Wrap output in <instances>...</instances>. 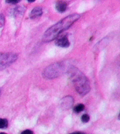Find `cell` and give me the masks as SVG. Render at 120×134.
Segmentation results:
<instances>
[{
  "label": "cell",
  "instance_id": "obj_1",
  "mask_svg": "<svg viewBox=\"0 0 120 134\" xmlns=\"http://www.w3.org/2000/svg\"><path fill=\"white\" fill-rule=\"evenodd\" d=\"M80 17V15L74 14L66 16L63 20L59 21L56 24L50 27L45 32L43 36V41L48 42L56 39L62 32L69 29Z\"/></svg>",
  "mask_w": 120,
  "mask_h": 134
},
{
  "label": "cell",
  "instance_id": "obj_2",
  "mask_svg": "<svg viewBox=\"0 0 120 134\" xmlns=\"http://www.w3.org/2000/svg\"><path fill=\"white\" fill-rule=\"evenodd\" d=\"M68 73L73 83L76 90L81 96H85L90 91V82L82 72L73 66L69 67Z\"/></svg>",
  "mask_w": 120,
  "mask_h": 134
},
{
  "label": "cell",
  "instance_id": "obj_3",
  "mask_svg": "<svg viewBox=\"0 0 120 134\" xmlns=\"http://www.w3.org/2000/svg\"><path fill=\"white\" fill-rule=\"evenodd\" d=\"M68 68L64 62L55 63L48 66L43 72V76L46 79H54L62 75L65 71H68Z\"/></svg>",
  "mask_w": 120,
  "mask_h": 134
},
{
  "label": "cell",
  "instance_id": "obj_4",
  "mask_svg": "<svg viewBox=\"0 0 120 134\" xmlns=\"http://www.w3.org/2000/svg\"><path fill=\"white\" fill-rule=\"evenodd\" d=\"M18 59V55L13 52L0 53V71L7 68Z\"/></svg>",
  "mask_w": 120,
  "mask_h": 134
},
{
  "label": "cell",
  "instance_id": "obj_5",
  "mask_svg": "<svg viewBox=\"0 0 120 134\" xmlns=\"http://www.w3.org/2000/svg\"><path fill=\"white\" fill-rule=\"evenodd\" d=\"M55 44L62 48H68L70 46V42L66 36H62L56 40Z\"/></svg>",
  "mask_w": 120,
  "mask_h": 134
},
{
  "label": "cell",
  "instance_id": "obj_6",
  "mask_svg": "<svg viewBox=\"0 0 120 134\" xmlns=\"http://www.w3.org/2000/svg\"><path fill=\"white\" fill-rule=\"evenodd\" d=\"M74 99L73 98L70 96L66 97L62 99L61 106L64 109H68L70 108L73 104Z\"/></svg>",
  "mask_w": 120,
  "mask_h": 134
},
{
  "label": "cell",
  "instance_id": "obj_7",
  "mask_svg": "<svg viewBox=\"0 0 120 134\" xmlns=\"http://www.w3.org/2000/svg\"><path fill=\"white\" fill-rule=\"evenodd\" d=\"M42 13L43 11L42 8H40L39 7H35V8L32 9V11L31 12L30 18L31 19L37 18L41 16L42 15Z\"/></svg>",
  "mask_w": 120,
  "mask_h": 134
},
{
  "label": "cell",
  "instance_id": "obj_8",
  "mask_svg": "<svg viewBox=\"0 0 120 134\" xmlns=\"http://www.w3.org/2000/svg\"><path fill=\"white\" fill-rule=\"evenodd\" d=\"M67 7H68L67 3L63 1L57 2L56 4V9H57V11L61 13H64V12L66 11Z\"/></svg>",
  "mask_w": 120,
  "mask_h": 134
},
{
  "label": "cell",
  "instance_id": "obj_9",
  "mask_svg": "<svg viewBox=\"0 0 120 134\" xmlns=\"http://www.w3.org/2000/svg\"><path fill=\"white\" fill-rule=\"evenodd\" d=\"M24 12H25V8L22 7H18L15 8L14 11V15L15 17H18L19 16L22 15Z\"/></svg>",
  "mask_w": 120,
  "mask_h": 134
},
{
  "label": "cell",
  "instance_id": "obj_10",
  "mask_svg": "<svg viewBox=\"0 0 120 134\" xmlns=\"http://www.w3.org/2000/svg\"><path fill=\"white\" fill-rule=\"evenodd\" d=\"M85 109V105L82 104H79L78 105H76V106L74 107L73 111L74 112H76V113H80V112L84 111Z\"/></svg>",
  "mask_w": 120,
  "mask_h": 134
},
{
  "label": "cell",
  "instance_id": "obj_11",
  "mask_svg": "<svg viewBox=\"0 0 120 134\" xmlns=\"http://www.w3.org/2000/svg\"><path fill=\"white\" fill-rule=\"evenodd\" d=\"M8 126V121L7 119L0 118V129H5Z\"/></svg>",
  "mask_w": 120,
  "mask_h": 134
},
{
  "label": "cell",
  "instance_id": "obj_12",
  "mask_svg": "<svg viewBox=\"0 0 120 134\" xmlns=\"http://www.w3.org/2000/svg\"><path fill=\"white\" fill-rule=\"evenodd\" d=\"M81 119L83 123H87L90 120V116L88 114H84L81 116Z\"/></svg>",
  "mask_w": 120,
  "mask_h": 134
},
{
  "label": "cell",
  "instance_id": "obj_13",
  "mask_svg": "<svg viewBox=\"0 0 120 134\" xmlns=\"http://www.w3.org/2000/svg\"><path fill=\"white\" fill-rule=\"evenodd\" d=\"M5 24V17L2 14H0V28L3 27Z\"/></svg>",
  "mask_w": 120,
  "mask_h": 134
},
{
  "label": "cell",
  "instance_id": "obj_14",
  "mask_svg": "<svg viewBox=\"0 0 120 134\" xmlns=\"http://www.w3.org/2000/svg\"><path fill=\"white\" fill-rule=\"evenodd\" d=\"M21 134H33V131H32L31 130H26L23 131Z\"/></svg>",
  "mask_w": 120,
  "mask_h": 134
},
{
  "label": "cell",
  "instance_id": "obj_15",
  "mask_svg": "<svg viewBox=\"0 0 120 134\" xmlns=\"http://www.w3.org/2000/svg\"><path fill=\"white\" fill-rule=\"evenodd\" d=\"M20 1V0H15V1H6L5 2L7 3H9V4H18L19 2Z\"/></svg>",
  "mask_w": 120,
  "mask_h": 134
},
{
  "label": "cell",
  "instance_id": "obj_16",
  "mask_svg": "<svg viewBox=\"0 0 120 134\" xmlns=\"http://www.w3.org/2000/svg\"><path fill=\"white\" fill-rule=\"evenodd\" d=\"M70 134H85V133H81V132H74V133H71Z\"/></svg>",
  "mask_w": 120,
  "mask_h": 134
},
{
  "label": "cell",
  "instance_id": "obj_17",
  "mask_svg": "<svg viewBox=\"0 0 120 134\" xmlns=\"http://www.w3.org/2000/svg\"><path fill=\"white\" fill-rule=\"evenodd\" d=\"M35 1L34 0H31V1H28L29 2H34Z\"/></svg>",
  "mask_w": 120,
  "mask_h": 134
},
{
  "label": "cell",
  "instance_id": "obj_18",
  "mask_svg": "<svg viewBox=\"0 0 120 134\" xmlns=\"http://www.w3.org/2000/svg\"><path fill=\"white\" fill-rule=\"evenodd\" d=\"M0 134H7L5 133H0Z\"/></svg>",
  "mask_w": 120,
  "mask_h": 134
}]
</instances>
